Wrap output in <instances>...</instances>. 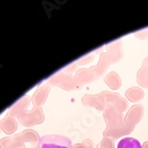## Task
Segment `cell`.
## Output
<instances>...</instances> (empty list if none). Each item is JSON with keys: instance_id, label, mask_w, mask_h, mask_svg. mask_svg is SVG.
<instances>
[{"instance_id": "obj_1", "label": "cell", "mask_w": 148, "mask_h": 148, "mask_svg": "<svg viewBox=\"0 0 148 148\" xmlns=\"http://www.w3.org/2000/svg\"><path fill=\"white\" fill-rule=\"evenodd\" d=\"M37 148H73V145L69 138L58 134H48L39 138Z\"/></svg>"}, {"instance_id": "obj_2", "label": "cell", "mask_w": 148, "mask_h": 148, "mask_svg": "<svg viewBox=\"0 0 148 148\" xmlns=\"http://www.w3.org/2000/svg\"><path fill=\"white\" fill-rule=\"evenodd\" d=\"M117 148H143L140 142L133 138H123L118 142Z\"/></svg>"}]
</instances>
